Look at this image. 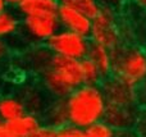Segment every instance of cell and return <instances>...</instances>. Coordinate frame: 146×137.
<instances>
[{"label": "cell", "instance_id": "cell-5", "mask_svg": "<svg viewBox=\"0 0 146 137\" xmlns=\"http://www.w3.org/2000/svg\"><path fill=\"white\" fill-rule=\"evenodd\" d=\"M59 30L60 23L56 13L25 15L21 21V37L27 45H45Z\"/></svg>", "mask_w": 146, "mask_h": 137}, {"label": "cell", "instance_id": "cell-2", "mask_svg": "<svg viewBox=\"0 0 146 137\" xmlns=\"http://www.w3.org/2000/svg\"><path fill=\"white\" fill-rule=\"evenodd\" d=\"M36 79L50 99H66L73 90L83 85L81 62L53 55L49 68Z\"/></svg>", "mask_w": 146, "mask_h": 137}, {"label": "cell", "instance_id": "cell-30", "mask_svg": "<svg viewBox=\"0 0 146 137\" xmlns=\"http://www.w3.org/2000/svg\"><path fill=\"white\" fill-rule=\"evenodd\" d=\"M7 9H8V5L5 4V1L4 0H0V13L4 12V10H7Z\"/></svg>", "mask_w": 146, "mask_h": 137}, {"label": "cell", "instance_id": "cell-4", "mask_svg": "<svg viewBox=\"0 0 146 137\" xmlns=\"http://www.w3.org/2000/svg\"><path fill=\"white\" fill-rule=\"evenodd\" d=\"M90 40L92 44L101 45L110 51L126 44L121 9L101 7L99 14L92 18Z\"/></svg>", "mask_w": 146, "mask_h": 137}, {"label": "cell", "instance_id": "cell-9", "mask_svg": "<svg viewBox=\"0 0 146 137\" xmlns=\"http://www.w3.org/2000/svg\"><path fill=\"white\" fill-rule=\"evenodd\" d=\"M104 95L108 104L115 105H140L137 87L110 76L101 82Z\"/></svg>", "mask_w": 146, "mask_h": 137}, {"label": "cell", "instance_id": "cell-12", "mask_svg": "<svg viewBox=\"0 0 146 137\" xmlns=\"http://www.w3.org/2000/svg\"><path fill=\"white\" fill-rule=\"evenodd\" d=\"M56 14L60 23V28L90 37L91 27H92V19L90 17L81 13L80 10H76L66 5H60Z\"/></svg>", "mask_w": 146, "mask_h": 137}, {"label": "cell", "instance_id": "cell-6", "mask_svg": "<svg viewBox=\"0 0 146 137\" xmlns=\"http://www.w3.org/2000/svg\"><path fill=\"white\" fill-rule=\"evenodd\" d=\"M45 45L54 55L82 60L88 56V51L92 42L90 37L60 28Z\"/></svg>", "mask_w": 146, "mask_h": 137}, {"label": "cell", "instance_id": "cell-24", "mask_svg": "<svg viewBox=\"0 0 146 137\" xmlns=\"http://www.w3.org/2000/svg\"><path fill=\"white\" fill-rule=\"evenodd\" d=\"M133 130L137 137H146V108H141L139 120H137Z\"/></svg>", "mask_w": 146, "mask_h": 137}, {"label": "cell", "instance_id": "cell-27", "mask_svg": "<svg viewBox=\"0 0 146 137\" xmlns=\"http://www.w3.org/2000/svg\"><path fill=\"white\" fill-rule=\"evenodd\" d=\"M114 137H137L135 130H122L115 131V136Z\"/></svg>", "mask_w": 146, "mask_h": 137}, {"label": "cell", "instance_id": "cell-19", "mask_svg": "<svg viewBox=\"0 0 146 137\" xmlns=\"http://www.w3.org/2000/svg\"><path fill=\"white\" fill-rule=\"evenodd\" d=\"M58 1L60 5H66L76 10H80L91 19L95 18L101 9V4L99 0H58Z\"/></svg>", "mask_w": 146, "mask_h": 137}, {"label": "cell", "instance_id": "cell-22", "mask_svg": "<svg viewBox=\"0 0 146 137\" xmlns=\"http://www.w3.org/2000/svg\"><path fill=\"white\" fill-rule=\"evenodd\" d=\"M14 54H15V51L13 50L9 41L0 40V68L9 64V62L13 60Z\"/></svg>", "mask_w": 146, "mask_h": 137}, {"label": "cell", "instance_id": "cell-16", "mask_svg": "<svg viewBox=\"0 0 146 137\" xmlns=\"http://www.w3.org/2000/svg\"><path fill=\"white\" fill-rule=\"evenodd\" d=\"M87 58L91 59L94 64L98 67L104 79L113 74V55H111V51L109 49L104 48L101 45L92 44Z\"/></svg>", "mask_w": 146, "mask_h": 137}, {"label": "cell", "instance_id": "cell-13", "mask_svg": "<svg viewBox=\"0 0 146 137\" xmlns=\"http://www.w3.org/2000/svg\"><path fill=\"white\" fill-rule=\"evenodd\" d=\"M42 124L50 128H60L69 124L66 99H51L41 114Z\"/></svg>", "mask_w": 146, "mask_h": 137}, {"label": "cell", "instance_id": "cell-8", "mask_svg": "<svg viewBox=\"0 0 146 137\" xmlns=\"http://www.w3.org/2000/svg\"><path fill=\"white\" fill-rule=\"evenodd\" d=\"M123 35L126 44H137L146 49V12L136 8L132 3L122 7Z\"/></svg>", "mask_w": 146, "mask_h": 137}, {"label": "cell", "instance_id": "cell-32", "mask_svg": "<svg viewBox=\"0 0 146 137\" xmlns=\"http://www.w3.org/2000/svg\"><path fill=\"white\" fill-rule=\"evenodd\" d=\"M1 90H3V87H1V82H0V95L3 94V92H1Z\"/></svg>", "mask_w": 146, "mask_h": 137}, {"label": "cell", "instance_id": "cell-1", "mask_svg": "<svg viewBox=\"0 0 146 137\" xmlns=\"http://www.w3.org/2000/svg\"><path fill=\"white\" fill-rule=\"evenodd\" d=\"M69 124L85 130L103 122L106 110V97L101 85H81L66 97Z\"/></svg>", "mask_w": 146, "mask_h": 137}, {"label": "cell", "instance_id": "cell-31", "mask_svg": "<svg viewBox=\"0 0 146 137\" xmlns=\"http://www.w3.org/2000/svg\"><path fill=\"white\" fill-rule=\"evenodd\" d=\"M117 1L119 3V5H121V7H123L124 4H127V3H129V1H131V0H117Z\"/></svg>", "mask_w": 146, "mask_h": 137}, {"label": "cell", "instance_id": "cell-18", "mask_svg": "<svg viewBox=\"0 0 146 137\" xmlns=\"http://www.w3.org/2000/svg\"><path fill=\"white\" fill-rule=\"evenodd\" d=\"M8 124H9L10 130L18 137H27L42 126V120H41L40 115L27 112L23 115L18 117L17 119L9 122Z\"/></svg>", "mask_w": 146, "mask_h": 137}, {"label": "cell", "instance_id": "cell-10", "mask_svg": "<svg viewBox=\"0 0 146 137\" xmlns=\"http://www.w3.org/2000/svg\"><path fill=\"white\" fill-rule=\"evenodd\" d=\"M17 95L22 99L23 104H25L26 109L28 113H33L41 117L44 113L45 108L48 107L50 97L48 96L44 89L40 86L36 78L30 77V79H26L25 82L18 86L17 89Z\"/></svg>", "mask_w": 146, "mask_h": 137}, {"label": "cell", "instance_id": "cell-14", "mask_svg": "<svg viewBox=\"0 0 146 137\" xmlns=\"http://www.w3.org/2000/svg\"><path fill=\"white\" fill-rule=\"evenodd\" d=\"M25 113L27 109L17 92H3L0 95V120L9 123Z\"/></svg>", "mask_w": 146, "mask_h": 137}, {"label": "cell", "instance_id": "cell-28", "mask_svg": "<svg viewBox=\"0 0 146 137\" xmlns=\"http://www.w3.org/2000/svg\"><path fill=\"white\" fill-rule=\"evenodd\" d=\"M129 3H132V4H133L136 8H139V9L145 10L146 12V0H131Z\"/></svg>", "mask_w": 146, "mask_h": 137}, {"label": "cell", "instance_id": "cell-25", "mask_svg": "<svg viewBox=\"0 0 146 137\" xmlns=\"http://www.w3.org/2000/svg\"><path fill=\"white\" fill-rule=\"evenodd\" d=\"M53 130H54V128H50V127H48V126L42 124L40 128H37L35 132H32L31 135H28L27 137H51Z\"/></svg>", "mask_w": 146, "mask_h": 137}, {"label": "cell", "instance_id": "cell-17", "mask_svg": "<svg viewBox=\"0 0 146 137\" xmlns=\"http://www.w3.org/2000/svg\"><path fill=\"white\" fill-rule=\"evenodd\" d=\"M60 7L58 0H23L15 10L21 17L44 13H56Z\"/></svg>", "mask_w": 146, "mask_h": 137}, {"label": "cell", "instance_id": "cell-3", "mask_svg": "<svg viewBox=\"0 0 146 137\" xmlns=\"http://www.w3.org/2000/svg\"><path fill=\"white\" fill-rule=\"evenodd\" d=\"M113 74L111 76L135 87L146 79V49L137 44H123L111 51Z\"/></svg>", "mask_w": 146, "mask_h": 137}, {"label": "cell", "instance_id": "cell-21", "mask_svg": "<svg viewBox=\"0 0 146 137\" xmlns=\"http://www.w3.org/2000/svg\"><path fill=\"white\" fill-rule=\"evenodd\" d=\"M114 136H115V130H113L104 120L85 128V130H82V133H81V137H114Z\"/></svg>", "mask_w": 146, "mask_h": 137}, {"label": "cell", "instance_id": "cell-7", "mask_svg": "<svg viewBox=\"0 0 146 137\" xmlns=\"http://www.w3.org/2000/svg\"><path fill=\"white\" fill-rule=\"evenodd\" d=\"M53 55L46 45L35 44L15 53L14 59H18V68H22L32 78H37L49 68Z\"/></svg>", "mask_w": 146, "mask_h": 137}, {"label": "cell", "instance_id": "cell-20", "mask_svg": "<svg viewBox=\"0 0 146 137\" xmlns=\"http://www.w3.org/2000/svg\"><path fill=\"white\" fill-rule=\"evenodd\" d=\"M81 62V71H82L83 85H101L104 81L100 71L94 64V62L88 58L82 59Z\"/></svg>", "mask_w": 146, "mask_h": 137}, {"label": "cell", "instance_id": "cell-15", "mask_svg": "<svg viewBox=\"0 0 146 137\" xmlns=\"http://www.w3.org/2000/svg\"><path fill=\"white\" fill-rule=\"evenodd\" d=\"M22 17L15 9L8 8L0 13V40L12 41L21 35Z\"/></svg>", "mask_w": 146, "mask_h": 137}, {"label": "cell", "instance_id": "cell-23", "mask_svg": "<svg viewBox=\"0 0 146 137\" xmlns=\"http://www.w3.org/2000/svg\"><path fill=\"white\" fill-rule=\"evenodd\" d=\"M82 130L74 127V126L67 124L60 128H54L51 137H81Z\"/></svg>", "mask_w": 146, "mask_h": 137}, {"label": "cell", "instance_id": "cell-11", "mask_svg": "<svg viewBox=\"0 0 146 137\" xmlns=\"http://www.w3.org/2000/svg\"><path fill=\"white\" fill-rule=\"evenodd\" d=\"M140 105H106L104 122L108 123L113 130H133L140 117Z\"/></svg>", "mask_w": 146, "mask_h": 137}, {"label": "cell", "instance_id": "cell-26", "mask_svg": "<svg viewBox=\"0 0 146 137\" xmlns=\"http://www.w3.org/2000/svg\"><path fill=\"white\" fill-rule=\"evenodd\" d=\"M0 137H18V136L10 130L9 124L7 122L0 120Z\"/></svg>", "mask_w": 146, "mask_h": 137}, {"label": "cell", "instance_id": "cell-29", "mask_svg": "<svg viewBox=\"0 0 146 137\" xmlns=\"http://www.w3.org/2000/svg\"><path fill=\"white\" fill-rule=\"evenodd\" d=\"M5 4L8 5V8H12V9H17L18 5L23 1V0H4Z\"/></svg>", "mask_w": 146, "mask_h": 137}]
</instances>
